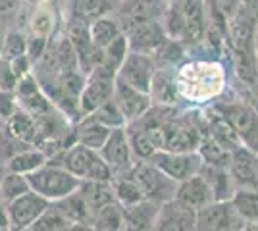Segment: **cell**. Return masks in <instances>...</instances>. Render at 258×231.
<instances>
[{
  "label": "cell",
  "instance_id": "cell-1",
  "mask_svg": "<svg viewBox=\"0 0 258 231\" xmlns=\"http://www.w3.org/2000/svg\"><path fill=\"white\" fill-rule=\"evenodd\" d=\"M46 162L62 166L81 181H112L114 179L100 152L79 143L68 146L62 152L54 154Z\"/></svg>",
  "mask_w": 258,
  "mask_h": 231
},
{
  "label": "cell",
  "instance_id": "cell-2",
  "mask_svg": "<svg viewBox=\"0 0 258 231\" xmlns=\"http://www.w3.org/2000/svg\"><path fill=\"white\" fill-rule=\"evenodd\" d=\"M27 177L29 189L35 191L37 195L46 198L48 202H56L60 198L72 195L74 191L79 189L81 179H77L74 174H70L66 168L58 164H50L46 162L39 170L31 172Z\"/></svg>",
  "mask_w": 258,
  "mask_h": 231
},
{
  "label": "cell",
  "instance_id": "cell-3",
  "mask_svg": "<svg viewBox=\"0 0 258 231\" xmlns=\"http://www.w3.org/2000/svg\"><path fill=\"white\" fill-rule=\"evenodd\" d=\"M218 114H222L229 125L235 129L241 139V144L248 150L258 154V110L254 104L247 100H222L214 106Z\"/></svg>",
  "mask_w": 258,
  "mask_h": 231
},
{
  "label": "cell",
  "instance_id": "cell-4",
  "mask_svg": "<svg viewBox=\"0 0 258 231\" xmlns=\"http://www.w3.org/2000/svg\"><path fill=\"white\" fill-rule=\"evenodd\" d=\"M127 176H131L145 193V198H149L156 204H166L173 200L177 181H173L166 174H162L156 166L149 160H137L133 168L129 170Z\"/></svg>",
  "mask_w": 258,
  "mask_h": 231
},
{
  "label": "cell",
  "instance_id": "cell-5",
  "mask_svg": "<svg viewBox=\"0 0 258 231\" xmlns=\"http://www.w3.org/2000/svg\"><path fill=\"white\" fill-rule=\"evenodd\" d=\"M245 221L229 200H214L195 214V231H243Z\"/></svg>",
  "mask_w": 258,
  "mask_h": 231
},
{
  "label": "cell",
  "instance_id": "cell-6",
  "mask_svg": "<svg viewBox=\"0 0 258 231\" xmlns=\"http://www.w3.org/2000/svg\"><path fill=\"white\" fill-rule=\"evenodd\" d=\"M114 83H116V75L106 71V69H102V67H95L85 77L83 89L79 93V112H81V118L89 116L91 112L97 110L102 102L112 99Z\"/></svg>",
  "mask_w": 258,
  "mask_h": 231
},
{
  "label": "cell",
  "instance_id": "cell-7",
  "mask_svg": "<svg viewBox=\"0 0 258 231\" xmlns=\"http://www.w3.org/2000/svg\"><path fill=\"white\" fill-rule=\"evenodd\" d=\"M149 162L156 166L162 174L173 181H185L189 177L201 174L203 160L199 152H172V150H156L149 158Z\"/></svg>",
  "mask_w": 258,
  "mask_h": 231
},
{
  "label": "cell",
  "instance_id": "cell-8",
  "mask_svg": "<svg viewBox=\"0 0 258 231\" xmlns=\"http://www.w3.org/2000/svg\"><path fill=\"white\" fill-rule=\"evenodd\" d=\"M98 152L102 156V160L108 164V168H110V172H112L114 177L127 176L129 170L135 164V158H133L131 146H129L125 127L112 129Z\"/></svg>",
  "mask_w": 258,
  "mask_h": 231
},
{
  "label": "cell",
  "instance_id": "cell-9",
  "mask_svg": "<svg viewBox=\"0 0 258 231\" xmlns=\"http://www.w3.org/2000/svg\"><path fill=\"white\" fill-rule=\"evenodd\" d=\"M168 0H119L114 16L118 18L121 31L152 20H160L162 12L166 10Z\"/></svg>",
  "mask_w": 258,
  "mask_h": 231
},
{
  "label": "cell",
  "instance_id": "cell-10",
  "mask_svg": "<svg viewBox=\"0 0 258 231\" xmlns=\"http://www.w3.org/2000/svg\"><path fill=\"white\" fill-rule=\"evenodd\" d=\"M58 6L60 4H56L52 0H44V2L35 4V6H29L23 31L29 37H39V39L50 41L58 31L60 22H62Z\"/></svg>",
  "mask_w": 258,
  "mask_h": 231
},
{
  "label": "cell",
  "instance_id": "cell-11",
  "mask_svg": "<svg viewBox=\"0 0 258 231\" xmlns=\"http://www.w3.org/2000/svg\"><path fill=\"white\" fill-rule=\"evenodd\" d=\"M48 200L37 195L35 191H27L14 198L12 202L6 204V212H8V220H10V227L14 231H23L37 220L44 210L48 208Z\"/></svg>",
  "mask_w": 258,
  "mask_h": 231
},
{
  "label": "cell",
  "instance_id": "cell-12",
  "mask_svg": "<svg viewBox=\"0 0 258 231\" xmlns=\"http://www.w3.org/2000/svg\"><path fill=\"white\" fill-rule=\"evenodd\" d=\"M154 73H156V62L152 56L129 50L116 77L143 93H149Z\"/></svg>",
  "mask_w": 258,
  "mask_h": 231
},
{
  "label": "cell",
  "instance_id": "cell-13",
  "mask_svg": "<svg viewBox=\"0 0 258 231\" xmlns=\"http://www.w3.org/2000/svg\"><path fill=\"white\" fill-rule=\"evenodd\" d=\"M112 99L118 104L119 112L123 114L125 123L139 120L141 116H145L149 112V108L152 106V100L149 93H143L139 89L131 87L125 81H121L119 77H116Z\"/></svg>",
  "mask_w": 258,
  "mask_h": 231
},
{
  "label": "cell",
  "instance_id": "cell-14",
  "mask_svg": "<svg viewBox=\"0 0 258 231\" xmlns=\"http://www.w3.org/2000/svg\"><path fill=\"white\" fill-rule=\"evenodd\" d=\"M175 4L181 12L183 25H185V35H183L185 48L189 50L195 46H201L206 25V2L205 0H175Z\"/></svg>",
  "mask_w": 258,
  "mask_h": 231
},
{
  "label": "cell",
  "instance_id": "cell-15",
  "mask_svg": "<svg viewBox=\"0 0 258 231\" xmlns=\"http://www.w3.org/2000/svg\"><path fill=\"white\" fill-rule=\"evenodd\" d=\"M173 200L185 210L197 214L201 208H205L206 204L214 202V197H212V191H210L208 183L205 181V177L201 174H197V176L177 183Z\"/></svg>",
  "mask_w": 258,
  "mask_h": 231
},
{
  "label": "cell",
  "instance_id": "cell-16",
  "mask_svg": "<svg viewBox=\"0 0 258 231\" xmlns=\"http://www.w3.org/2000/svg\"><path fill=\"white\" fill-rule=\"evenodd\" d=\"M235 189H254L258 191V172H256V154L248 150L247 146H239L231 152L227 166Z\"/></svg>",
  "mask_w": 258,
  "mask_h": 231
},
{
  "label": "cell",
  "instance_id": "cell-17",
  "mask_svg": "<svg viewBox=\"0 0 258 231\" xmlns=\"http://www.w3.org/2000/svg\"><path fill=\"white\" fill-rule=\"evenodd\" d=\"M125 39H127L129 50L131 52H141V54L152 56L156 52V48L164 43L166 33L162 29L160 20H152V22L139 23L135 27H131L125 31Z\"/></svg>",
  "mask_w": 258,
  "mask_h": 231
},
{
  "label": "cell",
  "instance_id": "cell-18",
  "mask_svg": "<svg viewBox=\"0 0 258 231\" xmlns=\"http://www.w3.org/2000/svg\"><path fill=\"white\" fill-rule=\"evenodd\" d=\"M162 204H156L149 198L141 202L121 206L123 210V231H152L158 220V212Z\"/></svg>",
  "mask_w": 258,
  "mask_h": 231
},
{
  "label": "cell",
  "instance_id": "cell-19",
  "mask_svg": "<svg viewBox=\"0 0 258 231\" xmlns=\"http://www.w3.org/2000/svg\"><path fill=\"white\" fill-rule=\"evenodd\" d=\"M116 0H66L64 20H79L91 23L97 18L116 12Z\"/></svg>",
  "mask_w": 258,
  "mask_h": 231
},
{
  "label": "cell",
  "instance_id": "cell-20",
  "mask_svg": "<svg viewBox=\"0 0 258 231\" xmlns=\"http://www.w3.org/2000/svg\"><path fill=\"white\" fill-rule=\"evenodd\" d=\"M152 231H195V214L170 200L160 206L158 220Z\"/></svg>",
  "mask_w": 258,
  "mask_h": 231
},
{
  "label": "cell",
  "instance_id": "cell-21",
  "mask_svg": "<svg viewBox=\"0 0 258 231\" xmlns=\"http://www.w3.org/2000/svg\"><path fill=\"white\" fill-rule=\"evenodd\" d=\"M149 95H151L152 104H162V106H175L177 104L179 95H177V87H175L173 69L156 67Z\"/></svg>",
  "mask_w": 258,
  "mask_h": 231
},
{
  "label": "cell",
  "instance_id": "cell-22",
  "mask_svg": "<svg viewBox=\"0 0 258 231\" xmlns=\"http://www.w3.org/2000/svg\"><path fill=\"white\" fill-rule=\"evenodd\" d=\"M205 121H206V135L212 137L216 143L222 144L229 152H233L235 148L241 146V139H239V135L235 133V129L214 108L208 112V116H205Z\"/></svg>",
  "mask_w": 258,
  "mask_h": 231
},
{
  "label": "cell",
  "instance_id": "cell-23",
  "mask_svg": "<svg viewBox=\"0 0 258 231\" xmlns=\"http://www.w3.org/2000/svg\"><path fill=\"white\" fill-rule=\"evenodd\" d=\"M201 176L205 177V181L208 183L214 200H229V198H231L233 191H235V183H233L231 174H229L227 168L203 164Z\"/></svg>",
  "mask_w": 258,
  "mask_h": 231
},
{
  "label": "cell",
  "instance_id": "cell-24",
  "mask_svg": "<svg viewBox=\"0 0 258 231\" xmlns=\"http://www.w3.org/2000/svg\"><path fill=\"white\" fill-rule=\"evenodd\" d=\"M77 191L81 193L91 214H95L97 210H100L110 202H116L112 181H81Z\"/></svg>",
  "mask_w": 258,
  "mask_h": 231
},
{
  "label": "cell",
  "instance_id": "cell-25",
  "mask_svg": "<svg viewBox=\"0 0 258 231\" xmlns=\"http://www.w3.org/2000/svg\"><path fill=\"white\" fill-rule=\"evenodd\" d=\"M112 129L104 127L102 123L95 121L91 116H83L76 123V143L89 146L93 150H100Z\"/></svg>",
  "mask_w": 258,
  "mask_h": 231
},
{
  "label": "cell",
  "instance_id": "cell-26",
  "mask_svg": "<svg viewBox=\"0 0 258 231\" xmlns=\"http://www.w3.org/2000/svg\"><path fill=\"white\" fill-rule=\"evenodd\" d=\"M89 35H91V43L102 50L112 41H116L119 35H123V31H121L118 18L114 14H106L89 23Z\"/></svg>",
  "mask_w": 258,
  "mask_h": 231
},
{
  "label": "cell",
  "instance_id": "cell-27",
  "mask_svg": "<svg viewBox=\"0 0 258 231\" xmlns=\"http://www.w3.org/2000/svg\"><path fill=\"white\" fill-rule=\"evenodd\" d=\"M52 204L72 225H76V223H89L91 225L93 214H91V210L85 204V200H83L79 191H74L72 195L60 198V200H56Z\"/></svg>",
  "mask_w": 258,
  "mask_h": 231
},
{
  "label": "cell",
  "instance_id": "cell-28",
  "mask_svg": "<svg viewBox=\"0 0 258 231\" xmlns=\"http://www.w3.org/2000/svg\"><path fill=\"white\" fill-rule=\"evenodd\" d=\"M4 129L14 135L16 139H20L23 143L35 146L37 144V125H35V118L29 116L27 112L22 108H16V112L10 116V120L4 123Z\"/></svg>",
  "mask_w": 258,
  "mask_h": 231
},
{
  "label": "cell",
  "instance_id": "cell-29",
  "mask_svg": "<svg viewBox=\"0 0 258 231\" xmlns=\"http://www.w3.org/2000/svg\"><path fill=\"white\" fill-rule=\"evenodd\" d=\"M43 164H46V154L37 146H27L20 152H16L6 162V170L22 174V176H29L31 172L39 170Z\"/></svg>",
  "mask_w": 258,
  "mask_h": 231
},
{
  "label": "cell",
  "instance_id": "cell-30",
  "mask_svg": "<svg viewBox=\"0 0 258 231\" xmlns=\"http://www.w3.org/2000/svg\"><path fill=\"white\" fill-rule=\"evenodd\" d=\"M237 216L247 223L258 221V191L254 189H235L229 198Z\"/></svg>",
  "mask_w": 258,
  "mask_h": 231
},
{
  "label": "cell",
  "instance_id": "cell-31",
  "mask_svg": "<svg viewBox=\"0 0 258 231\" xmlns=\"http://www.w3.org/2000/svg\"><path fill=\"white\" fill-rule=\"evenodd\" d=\"M125 133H127V141L131 146V152L135 162L137 160H149L152 154L156 152V146L151 141L149 133L141 127L137 121H131L125 125Z\"/></svg>",
  "mask_w": 258,
  "mask_h": 231
},
{
  "label": "cell",
  "instance_id": "cell-32",
  "mask_svg": "<svg viewBox=\"0 0 258 231\" xmlns=\"http://www.w3.org/2000/svg\"><path fill=\"white\" fill-rule=\"evenodd\" d=\"M91 227L95 231H123V210L118 202H110L93 214Z\"/></svg>",
  "mask_w": 258,
  "mask_h": 231
},
{
  "label": "cell",
  "instance_id": "cell-33",
  "mask_svg": "<svg viewBox=\"0 0 258 231\" xmlns=\"http://www.w3.org/2000/svg\"><path fill=\"white\" fill-rule=\"evenodd\" d=\"M112 189H114V198L119 206H129L141 202L145 198L143 189L139 187V183L131 176H119L112 179Z\"/></svg>",
  "mask_w": 258,
  "mask_h": 231
},
{
  "label": "cell",
  "instance_id": "cell-34",
  "mask_svg": "<svg viewBox=\"0 0 258 231\" xmlns=\"http://www.w3.org/2000/svg\"><path fill=\"white\" fill-rule=\"evenodd\" d=\"M127 52H129L127 39H125V35H119L116 41H112L106 48H102V60H100V64L97 67H102V69H106L110 73L118 75L119 67L123 64Z\"/></svg>",
  "mask_w": 258,
  "mask_h": 231
},
{
  "label": "cell",
  "instance_id": "cell-35",
  "mask_svg": "<svg viewBox=\"0 0 258 231\" xmlns=\"http://www.w3.org/2000/svg\"><path fill=\"white\" fill-rule=\"evenodd\" d=\"M197 152H199V156H201L203 164L218 166V168H227V166H229L231 152H229L227 148H224L222 144L216 143L214 139L208 137V135L203 137V141H201V144H199Z\"/></svg>",
  "mask_w": 258,
  "mask_h": 231
},
{
  "label": "cell",
  "instance_id": "cell-36",
  "mask_svg": "<svg viewBox=\"0 0 258 231\" xmlns=\"http://www.w3.org/2000/svg\"><path fill=\"white\" fill-rule=\"evenodd\" d=\"M187 52L185 44L179 43V41H173V39H164V43L156 48V52L152 54L154 62H156V67H168V69H173V66H177V62L181 60Z\"/></svg>",
  "mask_w": 258,
  "mask_h": 231
},
{
  "label": "cell",
  "instance_id": "cell-37",
  "mask_svg": "<svg viewBox=\"0 0 258 231\" xmlns=\"http://www.w3.org/2000/svg\"><path fill=\"white\" fill-rule=\"evenodd\" d=\"M29 191V183H27V177L22 174H16V172H4V176L0 179V202L2 204H8L14 198H18L20 195Z\"/></svg>",
  "mask_w": 258,
  "mask_h": 231
},
{
  "label": "cell",
  "instance_id": "cell-38",
  "mask_svg": "<svg viewBox=\"0 0 258 231\" xmlns=\"http://www.w3.org/2000/svg\"><path fill=\"white\" fill-rule=\"evenodd\" d=\"M25 50H27V35L23 29L14 27V29L4 31V39H2V46H0V56L4 60L10 62L14 58L25 54Z\"/></svg>",
  "mask_w": 258,
  "mask_h": 231
},
{
  "label": "cell",
  "instance_id": "cell-39",
  "mask_svg": "<svg viewBox=\"0 0 258 231\" xmlns=\"http://www.w3.org/2000/svg\"><path fill=\"white\" fill-rule=\"evenodd\" d=\"M70 227H72V223L66 220L64 216L56 210V206L50 202L48 208L44 210L43 214L33 221L27 229L29 231H68Z\"/></svg>",
  "mask_w": 258,
  "mask_h": 231
},
{
  "label": "cell",
  "instance_id": "cell-40",
  "mask_svg": "<svg viewBox=\"0 0 258 231\" xmlns=\"http://www.w3.org/2000/svg\"><path fill=\"white\" fill-rule=\"evenodd\" d=\"M91 118L98 123H102L108 129H118V127H125V118L123 114L119 112L118 104L114 102V99H108L106 102H102L95 112L89 114Z\"/></svg>",
  "mask_w": 258,
  "mask_h": 231
},
{
  "label": "cell",
  "instance_id": "cell-41",
  "mask_svg": "<svg viewBox=\"0 0 258 231\" xmlns=\"http://www.w3.org/2000/svg\"><path fill=\"white\" fill-rule=\"evenodd\" d=\"M16 83H18V77L14 75L10 64H8V60H4V58L0 56V91L14 93Z\"/></svg>",
  "mask_w": 258,
  "mask_h": 231
},
{
  "label": "cell",
  "instance_id": "cell-42",
  "mask_svg": "<svg viewBox=\"0 0 258 231\" xmlns=\"http://www.w3.org/2000/svg\"><path fill=\"white\" fill-rule=\"evenodd\" d=\"M205 2L208 8L220 12L227 20H231V16L235 14L237 6H239V0H205Z\"/></svg>",
  "mask_w": 258,
  "mask_h": 231
},
{
  "label": "cell",
  "instance_id": "cell-43",
  "mask_svg": "<svg viewBox=\"0 0 258 231\" xmlns=\"http://www.w3.org/2000/svg\"><path fill=\"white\" fill-rule=\"evenodd\" d=\"M12 67V71H14V75L18 77H23V75H27V73H31L33 71V67H35V64L31 62V58L27 54H22V56H18V58H14V60H10L8 62Z\"/></svg>",
  "mask_w": 258,
  "mask_h": 231
},
{
  "label": "cell",
  "instance_id": "cell-44",
  "mask_svg": "<svg viewBox=\"0 0 258 231\" xmlns=\"http://www.w3.org/2000/svg\"><path fill=\"white\" fill-rule=\"evenodd\" d=\"M10 220H8V212H6V204L0 202V231H10Z\"/></svg>",
  "mask_w": 258,
  "mask_h": 231
},
{
  "label": "cell",
  "instance_id": "cell-45",
  "mask_svg": "<svg viewBox=\"0 0 258 231\" xmlns=\"http://www.w3.org/2000/svg\"><path fill=\"white\" fill-rule=\"evenodd\" d=\"M245 229H247V231H258V221H252V223H247V225H245Z\"/></svg>",
  "mask_w": 258,
  "mask_h": 231
},
{
  "label": "cell",
  "instance_id": "cell-46",
  "mask_svg": "<svg viewBox=\"0 0 258 231\" xmlns=\"http://www.w3.org/2000/svg\"><path fill=\"white\" fill-rule=\"evenodd\" d=\"M254 52H256V58H258V25L256 29H254Z\"/></svg>",
  "mask_w": 258,
  "mask_h": 231
},
{
  "label": "cell",
  "instance_id": "cell-47",
  "mask_svg": "<svg viewBox=\"0 0 258 231\" xmlns=\"http://www.w3.org/2000/svg\"><path fill=\"white\" fill-rule=\"evenodd\" d=\"M23 4H27V6H35V4H39V2H44V0H22Z\"/></svg>",
  "mask_w": 258,
  "mask_h": 231
},
{
  "label": "cell",
  "instance_id": "cell-48",
  "mask_svg": "<svg viewBox=\"0 0 258 231\" xmlns=\"http://www.w3.org/2000/svg\"><path fill=\"white\" fill-rule=\"evenodd\" d=\"M2 39H4V29H2V25H0V46H2Z\"/></svg>",
  "mask_w": 258,
  "mask_h": 231
},
{
  "label": "cell",
  "instance_id": "cell-49",
  "mask_svg": "<svg viewBox=\"0 0 258 231\" xmlns=\"http://www.w3.org/2000/svg\"><path fill=\"white\" fill-rule=\"evenodd\" d=\"M52 2H56V4H60V2H62V0H52Z\"/></svg>",
  "mask_w": 258,
  "mask_h": 231
},
{
  "label": "cell",
  "instance_id": "cell-50",
  "mask_svg": "<svg viewBox=\"0 0 258 231\" xmlns=\"http://www.w3.org/2000/svg\"><path fill=\"white\" fill-rule=\"evenodd\" d=\"M256 172H258V154H256Z\"/></svg>",
  "mask_w": 258,
  "mask_h": 231
},
{
  "label": "cell",
  "instance_id": "cell-51",
  "mask_svg": "<svg viewBox=\"0 0 258 231\" xmlns=\"http://www.w3.org/2000/svg\"><path fill=\"white\" fill-rule=\"evenodd\" d=\"M116 2H119V0H116Z\"/></svg>",
  "mask_w": 258,
  "mask_h": 231
},
{
  "label": "cell",
  "instance_id": "cell-52",
  "mask_svg": "<svg viewBox=\"0 0 258 231\" xmlns=\"http://www.w3.org/2000/svg\"><path fill=\"white\" fill-rule=\"evenodd\" d=\"M243 231H247V229H243Z\"/></svg>",
  "mask_w": 258,
  "mask_h": 231
}]
</instances>
